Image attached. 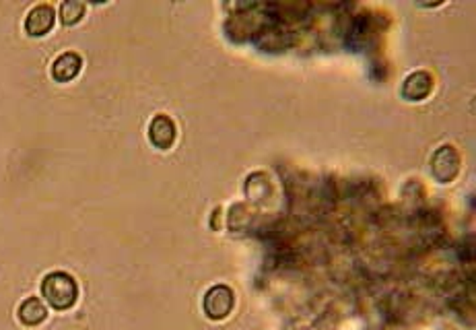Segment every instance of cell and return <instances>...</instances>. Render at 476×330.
<instances>
[{
  "label": "cell",
  "instance_id": "1",
  "mask_svg": "<svg viewBox=\"0 0 476 330\" xmlns=\"http://www.w3.org/2000/svg\"><path fill=\"white\" fill-rule=\"evenodd\" d=\"M42 293L56 310H68L79 295V287L75 279L66 273H52L42 283Z\"/></svg>",
  "mask_w": 476,
  "mask_h": 330
},
{
  "label": "cell",
  "instance_id": "2",
  "mask_svg": "<svg viewBox=\"0 0 476 330\" xmlns=\"http://www.w3.org/2000/svg\"><path fill=\"white\" fill-rule=\"evenodd\" d=\"M256 10H258V6H246V8H241L239 12H235V15L227 21V25H225L227 33H229L233 39H246L248 35H250V37H252V35H258V31H260L266 23L260 19V15H256Z\"/></svg>",
  "mask_w": 476,
  "mask_h": 330
},
{
  "label": "cell",
  "instance_id": "3",
  "mask_svg": "<svg viewBox=\"0 0 476 330\" xmlns=\"http://www.w3.org/2000/svg\"><path fill=\"white\" fill-rule=\"evenodd\" d=\"M460 153L456 151V147L452 145H443L441 149L435 151L433 159H431V167H433V176L441 182V184H450L456 180V176L460 174Z\"/></svg>",
  "mask_w": 476,
  "mask_h": 330
},
{
  "label": "cell",
  "instance_id": "4",
  "mask_svg": "<svg viewBox=\"0 0 476 330\" xmlns=\"http://www.w3.org/2000/svg\"><path fill=\"white\" fill-rule=\"evenodd\" d=\"M235 295L227 285H214L204 295V312L210 320H223L231 314Z\"/></svg>",
  "mask_w": 476,
  "mask_h": 330
},
{
  "label": "cell",
  "instance_id": "5",
  "mask_svg": "<svg viewBox=\"0 0 476 330\" xmlns=\"http://www.w3.org/2000/svg\"><path fill=\"white\" fill-rule=\"evenodd\" d=\"M258 44L262 50H271V52H279L285 50L291 44V33L286 31V27H283L281 23H273V25H264L258 31Z\"/></svg>",
  "mask_w": 476,
  "mask_h": 330
},
{
  "label": "cell",
  "instance_id": "6",
  "mask_svg": "<svg viewBox=\"0 0 476 330\" xmlns=\"http://www.w3.org/2000/svg\"><path fill=\"white\" fill-rule=\"evenodd\" d=\"M54 8L50 4H39L29 12L25 21V31L29 35H46L54 27Z\"/></svg>",
  "mask_w": 476,
  "mask_h": 330
},
{
  "label": "cell",
  "instance_id": "7",
  "mask_svg": "<svg viewBox=\"0 0 476 330\" xmlns=\"http://www.w3.org/2000/svg\"><path fill=\"white\" fill-rule=\"evenodd\" d=\"M149 134H151V140L157 149H170L176 140V124L172 118L161 113V116L153 118Z\"/></svg>",
  "mask_w": 476,
  "mask_h": 330
},
{
  "label": "cell",
  "instance_id": "8",
  "mask_svg": "<svg viewBox=\"0 0 476 330\" xmlns=\"http://www.w3.org/2000/svg\"><path fill=\"white\" fill-rule=\"evenodd\" d=\"M433 89V79L429 73L425 71H419L414 75H410L406 81H404V87H402V95L410 102H421L425 100Z\"/></svg>",
  "mask_w": 476,
  "mask_h": 330
},
{
  "label": "cell",
  "instance_id": "9",
  "mask_svg": "<svg viewBox=\"0 0 476 330\" xmlns=\"http://www.w3.org/2000/svg\"><path fill=\"white\" fill-rule=\"evenodd\" d=\"M246 196L254 205H266L273 199V184L264 174H254L246 182Z\"/></svg>",
  "mask_w": 476,
  "mask_h": 330
},
{
  "label": "cell",
  "instance_id": "10",
  "mask_svg": "<svg viewBox=\"0 0 476 330\" xmlns=\"http://www.w3.org/2000/svg\"><path fill=\"white\" fill-rule=\"evenodd\" d=\"M79 71H81V56L75 54V52L62 54V56L54 62V66H52V75H54V79L60 81V83H66V81L75 79V77L79 75Z\"/></svg>",
  "mask_w": 476,
  "mask_h": 330
},
{
  "label": "cell",
  "instance_id": "11",
  "mask_svg": "<svg viewBox=\"0 0 476 330\" xmlns=\"http://www.w3.org/2000/svg\"><path fill=\"white\" fill-rule=\"evenodd\" d=\"M46 316H48V312H46L44 304H42L39 300H35V297L25 300V302L21 304V308H19V318H21V322L27 324V327H37V324H42V322L46 320Z\"/></svg>",
  "mask_w": 476,
  "mask_h": 330
},
{
  "label": "cell",
  "instance_id": "12",
  "mask_svg": "<svg viewBox=\"0 0 476 330\" xmlns=\"http://www.w3.org/2000/svg\"><path fill=\"white\" fill-rule=\"evenodd\" d=\"M252 213H250V209H248V205H233L231 209H229V229L233 231V233H244V231H248L250 229V225H252Z\"/></svg>",
  "mask_w": 476,
  "mask_h": 330
},
{
  "label": "cell",
  "instance_id": "13",
  "mask_svg": "<svg viewBox=\"0 0 476 330\" xmlns=\"http://www.w3.org/2000/svg\"><path fill=\"white\" fill-rule=\"evenodd\" d=\"M83 15H85V4L83 2L68 0V2H62V6H60V19H62L64 25H75L77 21H81Z\"/></svg>",
  "mask_w": 476,
  "mask_h": 330
},
{
  "label": "cell",
  "instance_id": "14",
  "mask_svg": "<svg viewBox=\"0 0 476 330\" xmlns=\"http://www.w3.org/2000/svg\"><path fill=\"white\" fill-rule=\"evenodd\" d=\"M219 217H221V209H217V211L212 213V221H210V227H212V229H219V225H221V223H219Z\"/></svg>",
  "mask_w": 476,
  "mask_h": 330
}]
</instances>
